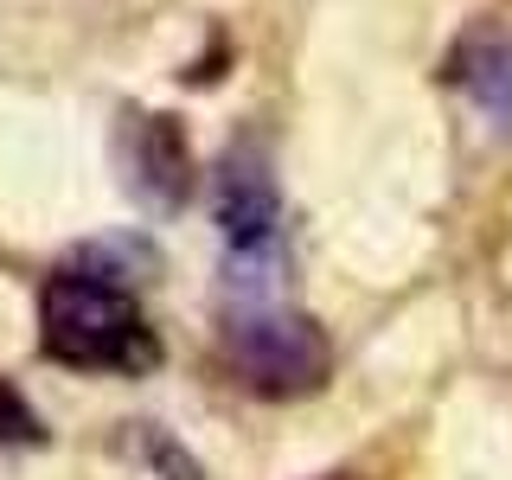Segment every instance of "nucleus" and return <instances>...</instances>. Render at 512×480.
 Returning a JSON list of instances; mask_svg holds the SVG:
<instances>
[{"label":"nucleus","instance_id":"f257e3e1","mask_svg":"<svg viewBox=\"0 0 512 480\" xmlns=\"http://www.w3.org/2000/svg\"><path fill=\"white\" fill-rule=\"evenodd\" d=\"M39 352L64 372H154L160 340L141 320V301L122 282L64 263L39 288Z\"/></svg>","mask_w":512,"mask_h":480},{"label":"nucleus","instance_id":"f03ea898","mask_svg":"<svg viewBox=\"0 0 512 480\" xmlns=\"http://www.w3.org/2000/svg\"><path fill=\"white\" fill-rule=\"evenodd\" d=\"M224 359L256 397H308L327 384L333 346L308 314L282 301H231L224 314Z\"/></svg>","mask_w":512,"mask_h":480},{"label":"nucleus","instance_id":"7ed1b4c3","mask_svg":"<svg viewBox=\"0 0 512 480\" xmlns=\"http://www.w3.org/2000/svg\"><path fill=\"white\" fill-rule=\"evenodd\" d=\"M212 224L231 250H263L276 244V224H282V186L276 167L256 141H231L212 167Z\"/></svg>","mask_w":512,"mask_h":480},{"label":"nucleus","instance_id":"20e7f679","mask_svg":"<svg viewBox=\"0 0 512 480\" xmlns=\"http://www.w3.org/2000/svg\"><path fill=\"white\" fill-rule=\"evenodd\" d=\"M122 173L128 192H135L148 212H180L186 192H192V148H186V128L173 116H128L122 128Z\"/></svg>","mask_w":512,"mask_h":480},{"label":"nucleus","instance_id":"39448f33","mask_svg":"<svg viewBox=\"0 0 512 480\" xmlns=\"http://www.w3.org/2000/svg\"><path fill=\"white\" fill-rule=\"evenodd\" d=\"M455 84L468 103L512 141V32L506 26H474L455 45Z\"/></svg>","mask_w":512,"mask_h":480},{"label":"nucleus","instance_id":"423d86ee","mask_svg":"<svg viewBox=\"0 0 512 480\" xmlns=\"http://www.w3.org/2000/svg\"><path fill=\"white\" fill-rule=\"evenodd\" d=\"M128 448L154 480H205V461L173 436L167 423H128Z\"/></svg>","mask_w":512,"mask_h":480},{"label":"nucleus","instance_id":"0eeeda50","mask_svg":"<svg viewBox=\"0 0 512 480\" xmlns=\"http://www.w3.org/2000/svg\"><path fill=\"white\" fill-rule=\"evenodd\" d=\"M39 442H45L39 410L20 397V384H13V378H0V448H39Z\"/></svg>","mask_w":512,"mask_h":480}]
</instances>
